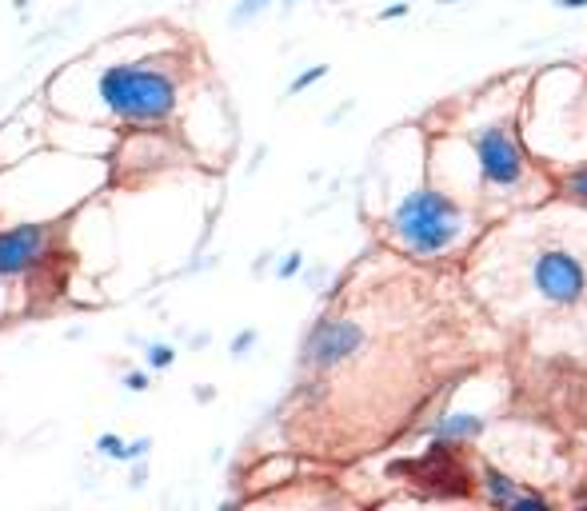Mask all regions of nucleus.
<instances>
[{
    "label": "nucleus",
    "mask_w": 587,
    "mask_h": 511,
    "mask_svg": "<svg viewBox=\"0 0 587 511\" xmlns=\"http://www.w3.org/2000/svg\"><path fill=\"white\" fill-rule=\"evenodd\" d=\"M180 72L168 60H113L96 72L93 96L120 128H164L180 112Z\"/></svg>",
    "instance_id": "obj_1"
},
{
    "label": "nucleus",
    "mask_w": 587,
    "mask_h": 511,
    "mask_svg": "<svg viewBox=\"0 0 587 511\" xmlns=\"http://www.w3.org/2000/svg\"><path fill=\"white\" fill-rule=\"evenodd\" d=\"M388 233L412 255H444L468 236V216L444 188H412L391 209Z\"/></svg>",
    "instance_id": "obj_2"
},
{
    "label": "nucleus",
    "mask_w": 587,
    "mask_h": 511,
    "mask_svg": "<svg viewBox=\"0 0 587 511\" xmlns=\"http://www.w3.org/2000/svg\"><path fill=\"white\" fill-rule=\"evenodd\" d=\"M472 140V156L480 168V180L495 192H516L528 180V156L519 148L516 132L507 120H484L468 132Z\"/></svg>",
    "instance_id": "obj_3"
},
{
    "label": "nucleus",
    "mask_w": 587,
    "mask_h": 511,
    "mask_svg": "<svg viewBox=\"0 0 587 511\" xmlns=\"http://www.w3.org/2000/svg\"><path fill=\"white\" fill-rule=\"evenodd\" d=\"M368 348V332L360 320H348V316H320L316 324L308 328L304 336V348H300V364L308 372H336Z\"/></svg>",
    "instance_id": "obj_4"
},
{
    "label": "nucleus",
    "mask_w": 587,
    "mask_h": 511,
    "mask_svg": "<svg viewBox=\"0 0 587 511\" xmlns=\"http://www.w3.org/2000/svg\"><path fill=\"white\" fill-rule=\"evenodd\" d=\"M531 288L540 292V300L555 304V308H572L587 296V264L572 248H540L531 260Z\"/></svg>",
    "instance_id": "obj_5"
},
{
    "label": "nucleus",
    "mask_w": 587,
    "mask_h": 511,
    "mask_svg": "<svg viewBox=\"0 0 587 511\" xmlns=\"http://www.w3.org/2000/svg\"><path fill=\"white\" fill-rule=\"evenodd\" d=\"M57 245L52 221H21L0 228V280H24L40 272Z\"/></svg>",
    "instance_id": "obj_6"
},
{
    "label": "nucleus",
    "mask_w": 587,
    "mask_h": 511,
    "mask_svg": "<svg viewBox=\"0 0 587 511\" xmlns=\"http://www.w3.org/2000/svg\"><path fill=\"white\" fill-rule=\"evenodd\" d=\"M480 431H484V416H476V412H451V416H439L432 424V443L460 448V443L476 440Z\"/></svg>",
    "instance_id": "obj_7"
},
{
    "label": "nucleus",
    "mask_w": 587,
    "mask_h": 511,
    "mask_svg": "<svg viewBox=\"0 0 587 511\" xmlns=\"http://www.w3.org/2000/svg\"><path fill=\"white\" fill-rule=\"evenodd\" d=\"M480 484H484L488 503H495V508H512V500H516V496H519L516 479L504 476L500 467H484V476H480Z\"/></svg>",
    "instance_id": "obj_8"
},
{
    "label": "nucleus",
    "mask_w": 587,
    "mask_h": 511,
    "mask_svg": "<svg viewBox=\"0 0 587 511\" xmlns=\"http://www.w3.org/2000/svg\"><path fill=\"white\" fill-rule=\"evenodd\" d=\"M560 192L567 200H576V204H587V164L584 168H572V173L560 180Z\"/></svg>",
    "instance_id": "obj_9"
},
{
    "label": "nucleus",
    "mask_w": 587,
    "mask_h": 511,
    "mask_svg": "<svg viewBox=\"0 0 587 511\" xmlns=\"http://www.w3.org/2000/svg\"><path fill=\"white\" fill-rule=\"evenodd\" d=\"M96 452H101L104 460H120V464H128V440L125 436H116V431H101Z\"/></svg>",
    "instance_id": "obj_10"
},
{
    "label": "nucleus",
    "mask_w": 587,
    "mask_h": 511,
    "mask_svg": "<svg viewBox=\"0 0 587 511\" xmlns=\"http://www.w3.org/2000/svg\"><path fill=\"white\" fill-rule=\"evenodd\" d=\"M144 364H149L152 372H164V368H173L176 364V348L173 344H164V340H156V344H149V352H144Z\"/></svg>",
    "instance_id": "obj_11"
},
{
    "label": "nucleus",
    "mask_w": 587,
    "mask_h": 511,
    "mask_svg": "<svg viewBox=\"0 0 587 511\" xmlns=\"http://www.w3.org/2000/svg\"><path fill=\"white\" fill-rule=\"evenodd\" d=\"M324 76H328V64H312V69H304L296 76V81L289 84V96H300L304 88H312V84H320Z\"/></svg>",
    "instance_id": "obj_12"
},
{
    "label": "nucleus",
    "mask_w": 587,
    "mask_h": 511,
    "mask_svg": "<svg viewBox=\"0 0 587 511\" xmlns=\"http://www.w3.org/2000/svg\"><path fill=\"white\" fill-rule=\"evenodd\" d=\"M268 4H277V0H240V4L232 9V21H236V24L253 21V16H260V12L268 9Z\"/></svg>",
    "instance_id": "obj_13"
},
{
    "label": "nucleus",
    "mask_w": 587,
    "mask_h": 511,
    "mask_svg": "<svg viewBox=\"0 0 587 511\" xmlns=\"http://www.w3.org/2000/svg\"><path fill=\"white\" fill-rule=\"evenodd\" d=\"M512 508H516V511H548V508H552V500H548V496H540V491H519L516 500H512Z\"/></svg>",
    "instance_id": "obj_14"
},
{
    "label": "nucleus",
    "mask_w": 587,
    "mask_h": 511,
    "mask_svg": "<svg viewBox=\"0 0 587 511\" xmlns=\"http://www.w3.org/2000/svg\"><path fill=\"white\" fill-rule=\"evenodd\" d=\"M253 344H256V328H244V332H236V340L228 344V352L236 356V360H244V356L253 352Z\"/></svg>",
    "instance_id": "obj_15"
},
{
    "label": "nucleus",
    "mask_w": 587,
    "mask_h": 511,
    "mask_svg": "<svg viewBox=\"0 0 587 511\" xmlns=\"http://www.w3.org/2000/svg\"><path fill=\"white\" fill-rule=\"evenodd\" d=\"M149 455H152V436L128 440V464H137V460H149Z\"/></svg>",
    "instance_id": "obj_16"
},
{
    "label": "nucleus",
    "mask_w": 587,
    "mask_h": 511,
    "mask_svg": "<svg viewBox=\"0 0 587 511\" xmlns=\"http://www.w3.org/2000/svg\"><path fill=\"white\" fill-rule=\"evenodd\" d=\"M300 268H304V255L300 252H289L284 255V260H280V268H277V280H292L300 272Z\"/></svg>",
    "instance_id": "obj_17"
},
{
    "label": "nucleus",
    "mask_w": 587,
    "mask_h": 511,
    "mask_svg": "<svg viewBox=\"0 0 587 511\" xmlns=\"http://www.w3.org/2000/svg\"><path fill=\"white\" fill-rule=\"evenodd\" d=\"M128 388V392H149L152 388V380H149V372H125V380H120Z\"/></svg>",
    "instance_id": "obj_18"
},
{
    "label": "nucleus",
    "mask_w": 587,
    "mask_h": 511,
    "mask_svg": "<svg viewBox=\"0 0 587 511\" xmlns=\"http://www.w3.org/2000/svg\"><path fill=\"white\" fill-rule=\"evenodd\" d=\"M400 16H408V4H388V9H380V21H400Z\"/></svg>",
    "instance_id": "obj_19"
},
{
    "label": "nucleus",
    "mask_w": 587,
    "mask_h": 511,
    "mask_svg": "<svg viewBox=\"0 0 587 511\" xmlns=\"http://www.w3.org/2000/svg\"><path fill=\"white\" fill-rule=\"evenodd\" d=\"M555 9H567V12H579V9H587V0H555Z\"/></svg>",
    "instance_id": "obj_20"
},
{
    "label": "nucleus",
    "mask_w": 587,
    "mask_h": 511,
    "mask_svg": "<svg viewBox=\"0 0 587 511\" xmlns=\"http://www.w3.org/2000/svg\"><path fill=\"white\" fill-rule=\"evenodd\" d=\"M444 4H460V0H444Z\"/></svg>",
    "instance_id": "obj_21"
},
{
    "label": "nucleus",
    "mask_w": 587,
    "mask_h": 511,
    "mask_svg": "<svg viewBox=\"0 0 587 511\" xmlns=\"http://www.w3.org/2000/svg\"><path fill=\"white\" fill-rule=\"evenodd\" d=\"M280 4H296V0H280Z\"/></svg>",
    "instance_id": "obj_22"
}]
</instances>
